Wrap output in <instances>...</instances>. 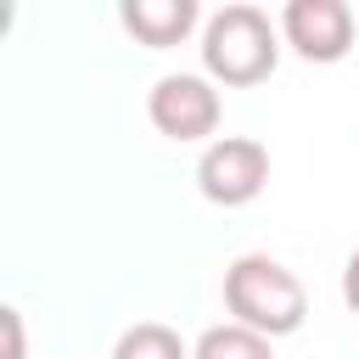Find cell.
<instances>
[{
	"label": "cell",
	"instance_id": "1",
	"mask_svg": "<svg viewBox=\"0 0 359 359\" xmlns=\"http://www.w3.org/2000/svg\"><path fill=\"white\" fill-rule=\"evenodd\" d=\"M224 309L236 325L258 331V337H292L303 320H309V292L303 280L269 258V252H241L230 269H224Z\"/></svg>",
	"mask_w": 359,
	"mask_h": 359
},
{
	"label": "cell",
	"instance_id": "2",
	"mask_svg": "<svg viewBox=\"0 0 359 359\" xmlns=\"http://www.w3.org/2000/svg\"><path fill=\"white\" fill-rule=\"evenodd\" d=\"M275 62H280V22H269L258 6L236 0L202 22V73L213 84H230V90L264 84Z\"/></svg>",
	"mask_w": 359,
	"mask_h": 359
},
{
	"label": "cell",
	"instance_id": "3",
	"mask_svg": "<svg viewBox=\"0 0 359 359\" xmlns=\"http://www.w3.org/2000/svg\"><path fill=\"white\" fill-rule=\"evenodd\" d=\"M269 185V146L252 135H219L196 157V191L213 208H247Z\"/></svg>",
	"mask_w": 359,
	"mask_h": 359
},
{
	"label": "cell",
	"instance_id": "4",
	"mask_svg": "<svg viewBox=\"0 0 359 359\" xmlns=\"http://www.w3.org/2000/svg\"><path fill=\"white\" fill-rule=\"evenodd\" d=\"M219 90L208 73H163L146 95V118L168 140H208L219 129Z\"/></svg>",
	"mask_w": 359,
	"mask_h": 359
},
{
	"label": "cell",
	"instance_id": "5",
	"mask_svg": "<svg viewBox=\"0 0 359 359\" xmlns=\"http://www.w3.org/2000/svg\"><path fill=\"white\" fill-rule=\"evenodd\" d=\"M353 34H359V22H353L348 0H286L280 6V39L303 62H320V67L342 62L353 50Z\"/></svg>",
	"mask_w": 359,
	"mask_h": 359
},
{
	"label": "cell",
	"instance_id": "6",
	"mask_svg": "<svg viewBox=\"0 0 359 359\" xmlns=\"http://www.w3.org/2000/svg\"><path fill=\"white\" fill-rule=\"evenodd\" d=\"M196 0H123L118 6V22L146 45V50H168L180 45L191 28H196Z\"/></svg>",
	"mask_w": 359,
	"mask_h": 359
},
{
	"label": "cell",
	"instance_id": "7",
	"mask_svg": "<svg viewBox=\"0 0 359 359\" xmlns=\"http://www.w3.org/2000/svg\"><path fill=\"white\" fill-rule=\"evenodd\" d=\"M191 359H275V342L224 320V325H208L196 342H191Z\"/></svg>",
	"mask_w": 359,
	"mask_h": 359
},
{
	"label": "cell",
	"instance_id": "8",
	"mask_svg": "<svg viewBox=\"0 0 359 359\" xmlns=\"http://www.w3.org/2000/svg\"><path fill=\"white\" fill-rule=\"evenodd\" d=\"M112 359H191V348L180 342V331H174V325L140 320V325H129V331L118 337Z\"/></svg>",
	"mask_w": 359,
	"mask_h": 359
},
{
	"label": "cell",
	"instance_id": "9",
	"mask_svg": "<svg viewBox=\"0 0 359 359\" xmlns=\"http://www.w3.org/2000/svg\"><path fill=\"white\" fill-rule=\"evenodd\" d=\"M0 325H6V353L0 359H22V309H0Z\"/></svg>",
	"mask_w": 359,
	"mask_h": 359
},
{
	"label": "cell",
	"instance_id": "10",
	"mask_svg": "<svg viewBox=\"0 0 359 359\" xmlns=\"http://www.w3.org/2000/svg\"><path fill=\"white\" fill-rule=\"evenodd\" d=\"M342 303L359 314V247L348 252V264H342Z\"/></svg>",
	"mask_w": 359,
	"mask_h": 359
}]
</instances>
